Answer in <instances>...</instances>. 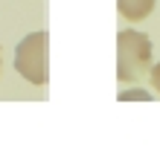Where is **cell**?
<instances>
[{
  "label": "cell",
  "instance_id": "obj_1",
  "mask_svg": "<svg viewBox=\"0 0 160 151\" xmlns=\"http://www.w3.org/2000/svg\"><path fill=\"white\" fill-rule=\"evenodd\" d=\"M152 55H154V46L146 32H137V29L119 32L117 35V79L128 84L148 79Z\"/></svg>",
  "mask_w": 160,
  "mask_h": 151
},
{
  "label": "cell",
  "instance_id": "obj_2",
  "mask_svg": "<svg viewBox=\"0 0 160 151\" xmlns=\"http://www.w3.org/2000/svg\"><path fill=\"white\" fill-rule=\"evenodd\" d=\"M15 70L29 84L50 81V32H29L15 46Z\"/></svg>",
  "mask_w": 160,
  "mask_h": 151
},
{
  "label": "cell",
  "instance_id": "obj_3",
  "mask_svg": "<svg viewBox=\"0 0 160 151\" xmlns=\"http://www.w3.org/2000/svg\"><path fill=\"white\" fill-rule=\"evenodd\" d=\"M154 3L157 0H117V9H119V15L125 21L137 23V21H146L154 12Z\"/></svg>",
  "mask_w": 160,
  "mask_h": 151
},
{
  "label": "cell",
  "instance_id": "obj_4",
  "mask_svg": "<svg viewBox=\"0 0 160 151\" xmlns=\"http://www.w3.org/2000/svg\"><path fill=\"white\" fill-rule=\"evenodd\" d=\"M148 84H152V90H154L157 96H160V61L154 64L152 70H148Z\"/></svg>",
  "mask_w": 160,
  "mask_h": 151
},
{
  "label": "cell",
  "instance_id": "obj_5",
  "mask_svg": "<svg viewBox=\"0 0 160 151\" xmlns=\"http://www.w3.org/2000/svg\"><path fill=\"white\" fill-rule=\"evenodd\" d=\"M128 99H146V102H152V96L143 90H128V93H119V102H128Z\"/></svg>",
  "mask_w": 160,
  "mask_h": 151
}]
</instances>
